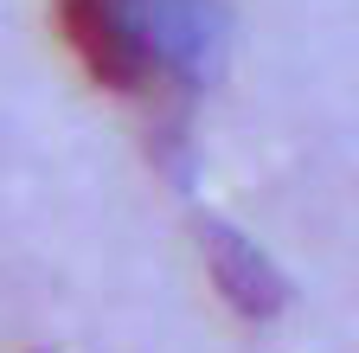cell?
Instances as JSON below:
<instances>
[{
  "label": "cell",
  "mask_w": 359,
  "mask_h": 353,
  "mask_svg": "<svg viewBox=\"0 0 359 353\" xmlns=\"http://www.w3.org/2000/svg\"><path fill=\"white\" fill-rule=\"evenodd\" d=\"M52 13L90 84L154 116L161 148L187 135L224 39V0H52Z\"/></svg>",
  "instance_id": "6da1fadb"
},
{
  "label": "cell",
  "mask_w": 359,
  "mask_h": 353,
  "mask_svg": "<svg viewBox=\"0 0 359 353\" xmlns=\"http://www.w3.org/2000/svg\"><path fill=\"white\" fill-rule=\"evenodd\" d=\"M199 251H205V270H212L218 295L231 302L238 315H250V321L283 315L289 283H283V270H276V263H269L244 232H231V225H218V218H205V225H199Z\"/></svg>",
  "instance_id": "7a4b0ae2"
}]
</instances>
